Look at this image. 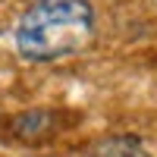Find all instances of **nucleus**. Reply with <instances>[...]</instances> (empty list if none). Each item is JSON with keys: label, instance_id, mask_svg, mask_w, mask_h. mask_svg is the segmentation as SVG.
I'll list each match as a JSON object with an SVG mask.
<instances>
[{"label": "nucleus", "instance_id": "nucleus-1", "mask_svg": "<svg viewBox=\"0 0 157 157\" xmlns=\"http://www.w3.org/2000/svg\"><path fill=\"white\" fill-rule=\"evenodd\" d=\"M94 29L98 16L88 0H38L19 16L13 41L22 60L57 63L82 54Z\"/></svg>", "mask_w": 157, "mask_h": 157}, {"label": "nucleus", "instance_id": "nucleus-2", "mask_svg": "<svg viewBox=\"0 0 157 157\" xmlns=\"http://www.w3.org/2000/svg\"><path fill=\"white\" fill-rule=\"evenodd\" d=\"M6 126H10V135H16L19 141H38V138H47L57 132V113L25 110V113H16Z\"/></svg>", "mask_w": 157, "mask_h": 157}, {"label": "nucleus", "instance_id": "nucleus-3", "mask_svg": "<svg viewBox=\"0 0 157 157\" xmlns=\"http://www.w3.org/2000/svg\"><path fill=\"white\" fill-rule=\"evenodd\" d=\"M94 157H154V151L135 135H113L98 148Z\"/></svg>", "mask_w": 157, "mask_h": 157}]
</instances>
